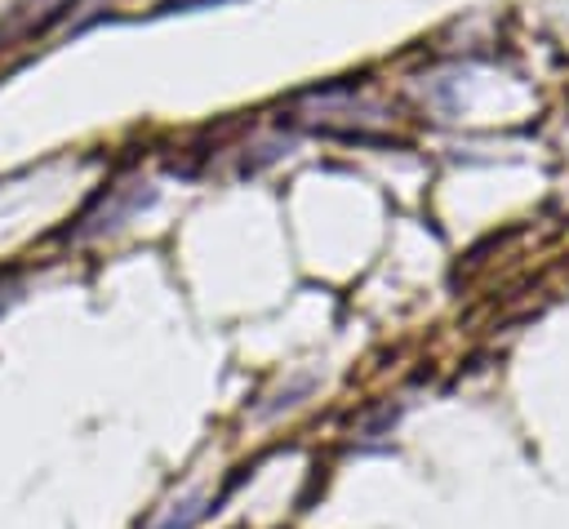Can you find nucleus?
<instances>
[{
    "mask_svg": "<svg viewBox=\"0 0 569 529\" xmlns=\"http://www.w3.org/2000/svg\"><path fill=\"white\" fill-rule=\"evenodd\" d=\"M200 516H204V498H200V493H187V498H178V502L160 516L156 529H191Z\"/></svg>",
    "mask_w": 569,
    "mask_h": 529,
    "instance_id": "obj_1",
    "label": "nucleus"
}]
</instances>
